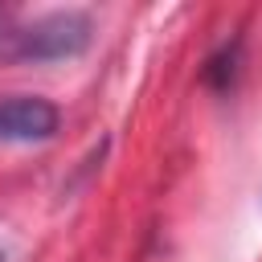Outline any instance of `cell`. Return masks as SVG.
<instances>
[{
    "label": "cell",
    "instance_id": "cell-1",
    "mask_svg": "<svg viewBox=\"0 0 262 262\" xmlns=\"http://www.w3.org/2000/svg\"><path fill=\"white\" fill-rule=\"evenodd\" d=\"M90 45V16L86 12H45L25 20L12 8H0V66L16 61H61L78 57Z\"/></svg>",
    "mask_w": 262,
    "mask_h": 262
},
{
    "label": "cell",
    "instance_id": "cell-2",
    "mask_svg": "<svg viewBox=\"0 0 262 262\" xmlns=\"http://www.w3.org/2000/svg\"><path fill=\"white\" fill-rule=\"evenodd\" d=\"M57 131V106L37 94L0 98V143H33Z\"/></svg>",
    "mask_w": 262,
    "mask_h": 262
}]
</instances>
